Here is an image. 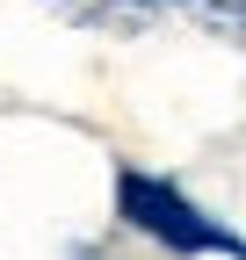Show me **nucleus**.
Here are the masks:
<instances>
[{
  "label": "nucleus",
  "instance_id": "1",
  "mask_svg": "<svg viewBox=\"0 0 246 260\" xmlns=\"http://www.w3.org/2000/svg\"><path fill=\"white\" fill-rule=\"evenodd\" d=\"M116 210L131 217L145 239H160V246H174V253H239L232 232H218L181 188L152 181V174H123V181H116Z\"/></svg>",
  "mask_w": 246,
  "mask_h": 260
}]
</instances>
